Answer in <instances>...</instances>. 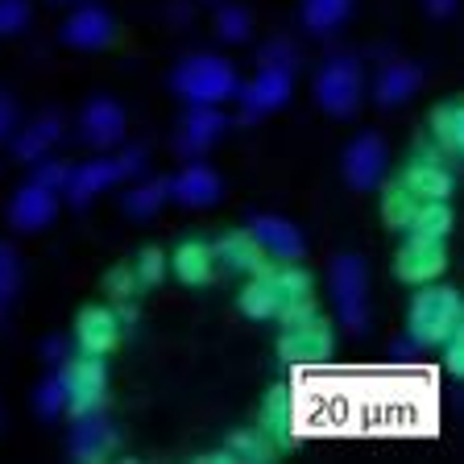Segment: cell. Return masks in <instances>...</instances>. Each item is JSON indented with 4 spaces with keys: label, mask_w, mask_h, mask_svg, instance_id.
<instances>
[{
    "label": "cell",
    "mask_w": 464,
    "mask_h": 464,
    "mask_svg": "<svg viewBox=\"0 0 464 464\" xmlns=\"http://www.w3.org/2000/svg\"><path fill=\"white\" fill-rule=\"evenodd\" d=\"M460 295L448 286H427L415 295L411 315H406V336L415 340V348H440L448 336L460 332Z\"/></svg>",
    "instance_id": "6da1fadb"
},
{
    "label": "cell",
    "mask_w": 464,
    "mask_h": 464,
    "mask_svg": "<svg viewBox=\"0 0 464 464\" xmlns=\"http://www.w3.org/2000/svg\"><path fill=\"white\" fill-rule=\"evenodd\" d=\"M170 83L187 104H216V108H220L224 100H237V87H241L232 63H224V58H216V54L183 58V63L174 67Z\"/></svg>",
    "instance_id": "7a4b0ae2"
},
{
    "label": "cell",
    "mask_w": 464,
    "mask_h": 464,
    "mask_svg": "<svg viewBox=\"0 0 464 464\" xmlns=\"http://www.w3.org/2000/svg\"><path fill=\"white\" fill-rule=\"evenodd\" d=\"M141 166H145V150H141V145L125 150L121 158H96V162L75 166V170H71V183H67L71 203H75V208H83V203H92L100 191H108L112 183L141 174Z\"/></svg>",
    "instance_id": "3957f363"
},
{
    "label": "cell",
    "mask_w": 464,
    "mask_h": 464,
    "mask_svg": "<svg viewBox=\"0 0 464 464\" xmlns=\"http://www.w3.org/2000/svg\"><path fill=\"white\" fill-rule=\"evenodd\" d=\"M332 295H336V311H340V324L348 332H365L369 324V270L365 261L344 253L336 257L332 266Z\"/></svg>",
    "instance_id": "277c9868"
},
{
    "label": "cell",
    "mask_w": 464,
    "mask_h": 464,
    "mask_svg": "<svg viewBox=\"0 0 464 464\" xmlns=\"http://www.w3.org/2000/svg\"><path fill=\"white\" fill-rule=\"evenodd\" d=\"M315 100L332 116H353L361 104V63L348 54L328 58L315 75Z\"/></svg>",
    "instance_id": "5b68a950"
},
{
    "label": "cell",
    "mask_w": 464,
    "mask_h": 464,
    "mask_svg": "<svg viewBox=\"0 0 464 464\" xmlns=\"http://www.w3.org/2000/svg\"><path fill=\"white\" fill-rule=\"evenodd\" d=\"M58 377H63V386H67V415L100 411V402H104V386H108V369L96 353L67 357V365H63Z\"/></svg>",
    "instance_id": "8992f818"
},
{
    "label": "cell",
    "mask_w": 464,
    "mask_h": 464,
    "mask_svg": "<svg viewBox=\"0 0 464 464\" xmlns=\"http://www.w3.org/2000/svg\"><path fill=\"white\" fill-rule=\"evenodd\" d=\"M278 353L290 365H319V361L332 357V332H328V324L319 319V311L295 319V324H282Z\"/></svg>",
    "instance_id": "52a82bcc"
},
{
    "label": "cell",
    "mask_w": 464,
    "mask_h": 464,
    "mask_svg": "<svg viewBox=\"0 0 464 464\" xmlns=\"http://www.w3.org/2000/svg\"><path fill=\"white\" fill-rule=\"evenodd\" d=\"M290 92H295V71H286V67H261L249 83L237 87L241 116H245V121H257V116L278 112V108L290 100Z\"/></svg>",
    "instance_id": "ba28073f"
},
{
    "label": "cell",
    "mask_w": 464,
    "mask_h": 464,
    "mask_svg": "<svg viewBox=\"0 0 464 464\" xmlns=\"http://www.w3.org/2000/svg\"><path fill=\"white\" fill-rule=\"evenodd\" d=\"M452 158L440 150V145H431V150H419L411 162H406V170H402V187L415 199H448L452 195V187H456V179H452Z\"/></svg>",
    "instance_id": "9c48e42d"
},
{
    "label": "cell",
    "mask_w": 464,
    "mask_h": 464,
    "mask_svg": "<svg viewBox=\"0 0 464 464\" xmlns=\"http://www.w3.org/2000/svg\"><path fill=\"white\" fill-rule=\"evenodd\" d=\"M116 427L108 423L100 411H87V415H75V427H71V440H67V452L71 460L79 464H92V460H108L116 452Z\"/></svg>",
    "instance_id": "30bf717a"
},
{
    "label": "cell",
    "mask_w": 464,
    "mask_h": 464,
    "mask_svg": "<svg viewBox=\"0 0 464 464\" xmlns=\"http://www.w3.org/2000/svg\"><path fill=\"white\" fill-rule=\"evenodd\" d=\"M386 141L377 133H361V137H353L348 141V150H344V179L357 191H369V187H377L382 183V174H386Z\"/></svg>",
    "instance_id": "8fae6325"
},
{
    "label": "cell",
    "mask_w": 464,
    "mask_h": 464,
    "mask_svg": "<svg viewBox=\"0 0 464 464\" xmlns=\"http://www.w3.org/2000/svg\"><path fill=\"white\" fill-rule=\"evenodd\" d=\"M79 137H83L92 150H112V145L125 141V108L108 96H96L79 116Z\"/></svg>",
    "instance_id": "7c38bea8"
},
{
    "label": "cell",
    "mask_w": 464,
    "mask_h": 464,
    "mask_svg": "<svg viewBox=\"0 0 464 464\" xmlns=\"http://www.w3.org/2000/svg\"><path fill=\"white\" fill-rule=\"evenodd\" d=\"M394 270H398V278H402V282H415V286H423V282L440 278V274L448 270V249H444V241L406 237V245L398 249Z\"/></svg>",
    "instance_id": "4fadbf2b"
},
{
    "label": "cell",
    "mask_w": 464,
    "mask_h": 464,
    "mask_svg": "<svg viewBox=\"0 0 464 464\" xmlns=\"http://www.w3.org/2000/svg\"><path fill=\"white\" fill-rule=\"evenodd\" d=\"M58 212V191L42 187L38 179H29L9 203V220L17 232H42Z\"/></svg>",
    "instance_id": "5bb4252c"
},
{
    "label": "cell",
    "mask_w": 464,
    "mask_h": 464,
    "mask_svg": "<svg viewBox=\"0 0 464 464\" xmlns=\"http://www.w3.org/2000/svg\"><path fill=\"white\" fill-rule=\"evenodd\" d=\"M112 38H116V25L108 17V9H100V5H79L63 21V42L75 50H104Z\"/></svg>",
    "instance_id": "9a60e30c"
},
{
    "label": "cell",
    "mask_w": 464,
    "mask_h": 464,
    "mask_svg": "<svg viewBox=\"0 0 464 464\" xmlns=\"http://www.w3.org/2000/svg\"><path fill=\"white\" fill-rule=\"evenodd\" d=\"M249 237L261 245V253L274 261H299L303 257V232L282 216H253Z\"/></svg>",
    "instance_id": "2e32d148"
},
{
    "label": "cell",
    "mask_w": 464,
    "mask_h": 464,
    "mask_svg": "<svg viewBox=\"0 0 464 464\" xmlns=\"http://www.w3.org/2000/svg\"><path fill=\"white\" fill-rule=\"evenodd\" d=\"M212 261H216V270L224 274H257L266 270V253H261V245L253 241L249 232H228V237H220V241L212 245Z\"/></svg>",
    "instance_id": "e0dca14e"
},
{
    "label": "cell",
    "mask_w": 464,
    "mask_h": 464,
    "mask_svg": "<svg viewBox=\"0 0 464 464\" xmlns=\"http://www.w3.org/2000/svg\"><path fill=\"white\" fill-rule=\"evenodd\" d=\"M224 129H228V121H224V112L216 104H191V112H187V121H183V133H179V150H183L187 158L203 154L208 145L220 141Z\"/></svg>",
    "instance_id": "ac0fdd59"
},
{
    "label": "cell",
    "mask_w": 464,
    "mask_h": 464,
    "mask_svg": "<svg viewBox=\"0 0 464 464\" xmlns=\"http://www.w3.org/2000/svg\"><path fill=\"white\" fill-rule=\"evenodd\" d=\"M121 319H116V311L108 307H87L83 315H79L75 324V340L83 353H96V357H104V353H112L116 344H121Z\"/></svg>",
    "instance_id": "d6986e66"
},
{
    "label": "cell",
    "mask_w": 464,
    "mask_h": 464,
    "mask_svg": "<svg viewBox=\"0 0 464 464\" xmlns=\"http://www.w3.org/2000/svg\"><path fill=\"white\" fill-rule=\"evenodd\" d=\"M170 199H179L183 208H212L220 199V174L212 166L191 162L179 179H170Z\"/></svg>",
    "instance_id": "ffe728a7"
},
{
    "label": "cell",
    "mask_w": 464,
    "mask_h": 464,
    "mask_svg": "<svg viewBox=\"0 0 464 464\" xmlns=\"http://www.w3.org/2000/svg\"><path fill=\"white\" fill-rule=\"evenodd\" d=\"M282 307H286V299H282V286L274 278V270H257L249 286L241 290V311L249 319H278Z\"/></svg>",
    "instance_id": "44dd1931"
},
{
    "label": "cell",
    "mask_w": 464,
    "mask_h": 464,
    "mask_svg": "<svg viewBox=\"0 0 464 464\" xmlns=\"http://www.w3.org/2000/svg\"><path fill=\"white\" fill-rule=\"evenodd\" d=\"M290 427H295V406H290V390H286V386H274L270 398L261 402V427H257V431L266 435L274 448H286V444H290Z\"/></svg>",
    "instance_id": "7402d4cb"
},
{
    "label": "cell",
    "mask_w": 464,
    "mask_h": 464,
    "mask_svg": "<svg viewBox=\"0 0 464 464\" xmlns=\"http://www.w3.org/2000/svg\"><path fill=\"white\" fill-rule=\"evenodd\" d=\"M415 92H419V71L411 67V63H386L382 75H377V83H373V96L382 108L406 104Z\"/></svg>",
    "instance_id": "603a6c76"
},
{
    "label": "cell",
    "mask_w": 464,
    "mask_h": 464,
    "mask_svg": "<svg viewBox=\"0 0 464 464\" xmlns=\"http://www.w3.org/2000/svg\"><path fill=\"white\" fill-rule=\"evenodd\" d=\"M406 237H423V241H448L452 232V208L448 199H419L415 216L406 220Z\"/></svg>",
    "instance_id": "cb8c5ba5"
},
{
    "label": "cell",
    "mask_w": 464,
    "mask_h": 464,
    "mask_svg": "<svg viewBox=\"0 0 464 464\" xmlns=\"http://www.w3.org/2000/svg\"><path fill=\"white\" fill-rule=\"evenodd\" d=\"M174 274L187 282V286H208L216 278V261H212V245H199V241H183L179 253L170 257Z\"/></svg>",
    "instance_id": "d4e9b609"
},
{
    "label": "cell",
    "mask_w": 464,
    "mask_h": 464,
    "mask_svg": "<svg viewBox=\"0 0 464 464\" xmlns=\"http://www.w3.org/2000/svg\"><path fill=\"white\" fill-rule=\"evenodd\" d=\"M58 137H63V121H58L54 112H46V116H38L17 141H13V154H17L21 162H38V158L50 154V145H54Z\"/></svg>",
    "instance_id": "484cf974"
},
{
    "label": "cell",
    "mask_w": 464,
    "mask_h": 464,
    "mask_svg": "<svg viewBox=\"0 0 464 464\" xmlns=\"http://www.w3.org/2000/svg\"><path fill=\"white\" fill-rule=\"evenodd\" d=\"M431 137L448 158H456L464 150V108H460V100H444V104L431 112Z\"/></svg>",
    "instance_id": "4316f807"
},
{
    "label": "cell",
    "mask_w": 464,
    "mask_h": 464,
    "mask_svg": "<svg viewBox=\"0 0 464 464\" xmlns=\"http://www.w3.org/2000/svg\"><path fill=\"white\" fill-rule=\"evenodd\" d=\"M348 9L353 0H303V25L311 34H332L348 21Z\"/></svg>",
    "instance_id": "83f0119b"
},
{
    "label": "cell",
    "mask_w": 464,
    "mask_h": 464,
    "mask_svg": "<svg viewBox=\"0 0 464 464\" xmlns=\"http://www.w3.org/2000/svg\"><path fill=\"white\" fill-rule=\"evenodd\" d=\"M166 199H170V179H150V183L133 187V191L125 195V212L145 220V216H154Z\"/></svg>",
    "instance_id": "f1b7e54d"
},
{
    "label": "cell",
    "mask_w": 464,
    "mask_h": 464,
    "mask_svg": "<svg viewBox=\"0 0 464 464\" xmlns=\"http://www.w3.org/2000/svg\"><path fill=\"white\" fill-rule=\"evenodd\" d=\"M278 448L266 440L261 431H237L224 448V460H245V464H257V460H274Z\"/></svg>",
    "instance_id": "f546056e"
},
{
    "label": "cell",
    "mask_w": 464,
    "mask_h": 464,
    "mask_svg": "<svg viewBox=\"0 0 464 464\" xmlns=\"http://www.w3.org/2000/svg\"><path fill=\"white\" fill-rule=\"evenodd\" d=\"M216 34H220V42H232V46L249 42V34H253L249 9H245V5H220V13H216Z\"/></svg>",
    "instance_id": "4dcf8cb0"
},
{
    "label": "cell",
    "mask_w": 464,
    "mask_h": 464,
    "mask_svg": "<svg viewBox=\"0 0 464 464\" xmlns=\"http://www.w3.org/2000/svg\"><path fill=\"white\" fill-rule=\"evenodd\" d=\"M415 195L406 191L402 183L398 187H390L386 191V199H382V216H386V224L390 228H406V220H411V216H415Z\"/></svg>",
    "instance_id": "1f68e13d"
},
{
    "label": "cell",
    "mask_w": 464,
    "mask_h": 464,
    "mask_svg": "<svg viewBox=\"0 0 464 464\" xmlns=\"http://www.w3.org/2000/svg\"><path fill=\"white\" fill-rule=\"evenodd\" d=\"M34 406H38L42 419H58L67 411V386H63V377H46L34 394Z\"/></svg>",
    "instance_id": "d6a6232c"
},
{
    "label": "cell",
    "mask_w": 464,
    "mask_h": 464,
    "mask_svg": "<svg viewBox=\"0 0 464 464\" xmlns=\"http://www.w3.org/2000/svg\"><path fill=\"white\" fill-rule=\"evenodd\" d=\"M257 63H261V67H286V71H295V67H299V50H295V42L274 38V42H266V46H261Z\"/></svg>",
    "instance_id": "836d02e7"
},
{
    "label": "cell",
    "mask_w": 464,
    "mask_h": 464,
    "mask_svg": "<svg viewBox=\"0 0 464 464\" xmlns=\"http://www.w3.org/2000/svg\"><path fill=\"white\" fill-rule=\"evenodd\" d=\"M17 286H21V261H17V253H13L9 245H0V303L13 299Z\"/></svg>",
    "instance_id": "e575fe53"
},
{
    "label": "cell",
    "mask_w": 464,
    "mask_h": 464,
    "mask_svg": "<svg viewBox=\"0 0 464 464\" xmlns=\"http://www.w3.org/2000/svg\"><path fill=\"white\" fill-rule=\"evenodd\" d=\"M133 274H137V282H141V286H158V282H162V274H166L162 249H145L141 257L133 261Z\"/></svg>",
    "instance_id": "d590c367"
},
{
    "label": "cell",
    "mask_w": 464,
    "mask_h": 464,
    "mask_svg": "<svg viewBox=\"0 0 464 464\" xmlns=\"http://www.w3.org/2000/svg\"><path fill=\"white\" fill-rule=\"evenodd\" d=\"M29 25V0H0V38Z\"/></svg>",
    "instance_id": "8d00e7d4"
},
{
    "label": "cell",
    "mask_w": 464,
    "mask_h": 464,
    "mask_svg": "<svg viewBox=\"0 0 464 464\" xmlns=\"http://www.w3.org/2000/svg\"><path fill=\"white\" fill-rule=\"evenodd\" d=\"M42 187H50V191H67V183H71V166H63V162H46V158H38V174H34Z\"/></svg>",
    "instance_id": "74e56055"
},
{
    "label": "cell",
    "mask_w": 464,
    "mask_h": 464,
    "mask_svg": "<svg viewBox=\"0 0 464 464\" xmlns=\"http://www.w3.org/2000/svg\"><path fill=\"white\" fill-rule=\"evenodd\" d=\"M137 290H141V282H137V274L129 270V266H121V270L108 274V295H112L116 303H129Z\"/></svg>",
    "instance_id": "f35d334b"
},
{
    "label": "cell",
    "mask_w": 464,
    "mask_h": 464,
    "mask_svg": "<svg viewBox=\"0 0 464 464\" xmlns=\"http://www.w3.org/2000/svg\"><path fill=\"white\" fill-rule=\"evenodd\" d=\"M440 348H444V369H448V373H460V369H464V340H460V332H456V336H448Z\"/></svg>",
    "instance_id": "ab89813d"
},
{
    "label": "cell",
    "mask_w": 464,
    "mask_h": 464,
    "mask_svg": "<svg viewBox=\"0 0 464 464\" xmlns=\"http://www.w3.org/2000/svg\"><path fill=\"white\" fill-rule=\"evenodd\" d=\"M67 353H71V344L63 336H50L46 344H42V357L46 361H67Z\"/></svg>",
    "instance_id": "60d3db41"
},
{
    "label": "cell",
    "mask_w": 464,
    "mask_h": 464,
    "mask_svg": "<svg viewBox=\"0 0 464 464\" xmlns=\"http://www.w3.org/2000/svg\"><path fill=\"white\" fill-rule=\"evenodd\" d=\"M13 121H17V108H13L9 96H0V137H9Z\"/></svg>",
    "instance_id": "b9f144b4"
},
{
    "label": "cell",
    "mask_w": 464,
    "mask_h": 464,
    "mask_svg": "<svg viewBox=\"0 0 464 464\" xmlns=\"http://www.w3.org/2000/svg\"><path fill=\"white\" fill-rule=\"evenodd\" d=\"M423 5H427V13H431V17H452L460 0H423Z\"/></svg>",
    "instance_id": "7bdbcfd3"
},
{
    "label": "cell",
    "mask_w": 464,
    "mask_h": 464,
    "mask_svg": "<svg viewBox=\"0 0 464 464\" xmlns=\"http://www.w3.org/2000/svg\"><path fill=\"white\" fill-rule=\"evenodd\" d=\"M58 5H63V0H58Z\"/></svg>",
    "instance_id": "ee69618b"
}]
</instances>
